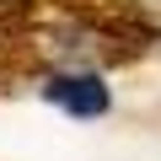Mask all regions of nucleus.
<instances>
[{
  "label": "nucleus",
  "mask_w": 161,
  "mask_h": 161,
  "mask_svg": "<svg viewBox=\"0 0 161 161\" xmlns=\"http://www.w3.org/2000/svg\"><path fill=\"white\" fill-rule=\"evenodd\" d=\"M43 97L54 108H64L70 118H102L113 108V92L102 86V75L92 70H64V75H48L43 80Z\"/></svg>",
  "instance_id": "obj_1"
}]
</instances>
